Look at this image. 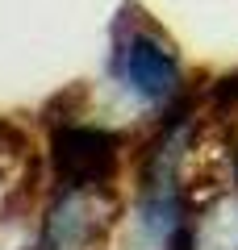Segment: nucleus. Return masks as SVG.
I'll return each mask as SVG.
<instances>
[{
	"label": "nucleus",
	"instance_id": "2",
	"mask_svg": "<svg viewBox=\"0 0 238 250\" xmlns=\"http://www.w3.org/2000/svg\"><path fill=\"white\" fill-rule=\"evenodd\" d=\"M54 146V171H59L63 192H96L117 171V138L100 125H63L50 138Z\"/></svg>",
	"mask_w": 238,
	"mask_h": 250
},
{
	"label": "nucleus",
	"instance_id": "1",
	"mask_svg": "<svg viewBox=\"0 0 238 250\" xmlns=\"http://www.w3.org/2000/svg\"><path fill=\"white\" fill-rule=\"evenodd\" d=\"M109 75L142 104H171L180 96V59L155 29H130L117 38Z\"/></svg>",
	"mask_w": 238,
	"mask_h": 250
},
{
	"label": "nucleus",
	"instance_id": "3",
	"mask_svg": "<svg viewBox=\"0 0 238 250\" xmlns=\"http://www.w3.org/2000/svg\"><path fill=\"white\" fill-rule=\"evenodd\" d=\"M234 179H238V150H234Z\"/></svg>",
	"mask_w": 238,
	"mask_h": 250
}]
</instances>
